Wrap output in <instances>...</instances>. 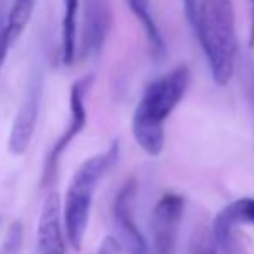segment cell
<instances>
[{"label":"cell","instance_id":"e0dca14e","mask_svg":"<svg viewBox=\"0 0 254 254\" xmlns=\"http://www.w3.org/2000/svg\"><path fill=\"white\" fill-rule=\"evenodd\" d=\"M185 12L190 21L192 26H195V21H197V9H199V0H184Z\"/></svg>","mask_w":254,"mask_h":254},{"label":"cell","instance_id":"8992f818","mask_svg":"<svg viewBox=\"0 0 254 254\" xmlns=\"http://www.w3.org/2000/svg\"><path fill=\"white\" fill-rule=\"evenodd\" d=\"M42 99V80L35 78L28 87L24 99L19 106L16 118H14L12 128L9 133V151L14 156H21L28 151L30 142L33 138L35 128H37L38 111H40Z\"/></svg>","mask_w":254,"mask_h":254},{"label":"cell","instance_id":"5bb4252c","mask_svg":"<svg viewBox=\"0 0 254 254\" xmlns=\"http://www.w3.org/2000/svg\"><path fill=\"white\" fill-rule=\"evenodd\" d=\"M21 246H23V225L16 221L10 225L9 232H7L5 241L0 248V254H19Z\"/></svg>","mask_w":254,"mask_h":254},{"label":"cell","instance_id":"2e32d148","mask_svg":"<svg viewBox=\"0 0 254 254\" xmlns=\"http://www.w3.org/2000/svg\"><path fill=\"white\" fill-rule=\"evenodd\" d=\"M121 242L116 237H106L102 241L101 248H99L97 254H121Z\"/></svg>","mask_w":254,"mask_h":254},{"label":"cell","instance_id":"30bf717a","mask_svg":"<svg viewBox=\"0 0 254 254\" xmlns=\"http://www.w3.org/2000/svg\"><path fill=\"white\" fill-rule=\"evenodd\" d=\"M111 23L109 2L107 0H88L87 21H85L83 51L85 56L97 54L102 49Z\"/></svg>","mask_w":254,"mask_h":254},{"label":"cell","instance_id":"52a82bcc","mask_svg":"<svg viewBox=\"0 0 254 254\" xmlns=\"http://www.w3.org/2000/svg\"><path fill=\"white\" fill-rule=\"evenodd\" d=\"M92 85V76L81 78V80L74 81L73 87L69 92V107H71V120L67 125L66 131L61 135V138L56 142V145L52 147L51 154H49L47 159V173L54 171L57 161H59L61 154L67 149V145L73 142V138L76 135L81 133V130L87 125V107H85V97H87V92Z\"/></svg>","mask_w":254,"mask_h":254},{"label":"cell","instance_id":"6da1fadb","mask_svg":"<svg viewBox=\"0 0 254 254\" xmlns=\"http://www.w3.org/2000/svg\"><path fill=\"white\" fill-rule=\"evenodd\" d=\"M190 83V69L185 64L151 81L137 104L131 131L137 144L149 156H159L164 149V123L184 99Z\"/></svg>","mask_w":254,"mask_h":254},{"label":"cell","instance_id":"ba28073f","mask_svg":"<svg viewBox=\"0 0 254 254\" xmlns=\"http://www.w3.org/2000/svg\"><path fill=\"white\" fill-rule=\"evenodd\" d=\"M241 225H254V197H241L225 206L216 214L211 232L214 241L223 254H234L232 248V234L235 227Z\"/></svg>","mask_w":254,"mask_h":254},{"label":"cell","instance_id":"9a60e30c","mask_svg":"<svg viewBox=\"0 0 254 254\" xmlns=\"http://www.w3.org/2000/svg\"><path fill=\"white\" fill-rule=\"evenodd\" d=\"M10 45H12V42H10V37H9V33H7L5 19L0 17V69H2L3 63H5V57H7V52H9Z\"/></svg>","mask_w":254,"mask_h":254},{"label":"cell","instance_id":"ac0fdd59","mask_svg":"<svg viewBox=\"0 0 254 254\" xmlns=\"http://www.w3.org/2000/svg\"><path fill=\"white\" fill-rule=\"evenodd\" d=\"M246 87H248V97H249V102H251V107H253V113H254V71L251 69L246 78Z\"/></svg>","mask_w":254,"mask_h":254},{"label":"cell","instance_id":"7a4b0ae2","mask_svg":"<svg viewBox=\"0 0 254 254\" xmlns=\"http://www.w3.org/2000/svg\"><path fill=\"white\" fill-rule=\"evenodd\" d=\"M194 30L202 45L214 83L225 87L234 76L237 57L232 0H199Z\"/></svg>","mask_w":254,"mask_h":254},{"label":"cell","instance_id":"4fadbf2b","mask_svg":"<svg viewBox=\"0 0 254 254\" xmlns=\"http://www.w3.org/2000/svg\"><path fill=\"white\" fill-rule=\"evenodd\" d=\"M35 3H37V0H14L12 7L5 17L7 33H9L12 44L21 35V31L26 28V24L30 23L35 10Z\"/></svg>","mask_w":254,"mask_h":254},{"label":"cell","instance_id":"9c48e42d","mask_svg":"<svg viewBox=\"0 0 254 254\" xmlns=\"http://www.w3.org/2000/svg\"><path fill=\"white\" fill-rule=\"evenodd\" d=\"M35 254H66V242L61 221V202L56 194L49 195L42 207Z\"/></svg>","mask_w":254,"mask_h":254},{"label":"cell","instance_id":"277c9868","mask_svg":"<svg viewBox=\"0 0 254 254\" xmlns=\"http://www.w3.org/2000/svg\"><path fill=\"white\" fill-rule=\"evenodd\" d=\"M184 211L185 199L180 194L170 192L156 202L151 218V254H175Z\"/></svg>","mask_w":254,"mask_h":254},{"label":"cell","instance_id":"8fae6325","mask_svg":"<svg viewBox=\"0 0 254 254\" xmlns=\"http://www.w3.org/2000/svg\"><path fill=\"white\" fill-rule=\"evenodd\" d=\"M127 5L130 7L131 14L137 17L138 23L144 28L152 57L154 59H164L166 57V42H164L163 33H161L159 26L152 16L151 0H127Z\"/></svg>","mask_w":254,"mask_h":254},{"label":"cell","instance_id":"d6986e66","mask_svg":"<svg viewBox=\"0 0 254 254\" xmlns=\"http://www.w3.org/2000/svg\"><path fill=\"white\" fill-rule=\"evenodd\" d=\"M251 2V21H249V38H248V47L249 51L254 49V0H249Z\"/></svg>","mask_w":254,"mask_h":254},{"label":"cell","instance_id":"7c38bea8","mask_svg":"<svg viewBox=\"0 0 254 254\" xmlns=\"http://www.w3.org/2000/svg\"><path fill=\"white\" fill-rule=\"evenodd\" d=\"M63 21H61V61L64 66H71L76 57V31H78V5L80 0H63Z\"/></svg>","mask_w":254,"mask_h":254},{"label":"cell","instance_id":"5b68a950","mask_svg":"<svg viewBox=\"0 0 254 254\" xmlns=\"http://www.w3.org/2000/svg\"><path fill=\"white\" fill-rule=\"evenodd\" d=\"M135 201H137V182L128 180L118 192L114 201V220L120 230V242L121 246H125L128 254H151L147 241L135 220Z\"/></svg>","mask_w":254,"mask_h":254},{"label":"cell","instance_id":"3957f363","mask_svg":"<svg viewBox=\"0 0 254 254\" xmlns=\"http://www.w3.org/2000/svg\"><path fill=\"white\" fill-rule=\"evenodd\" d=\"M118 157H120V144L113 142L104 152L95 154L88 157L83 164H80L71 178L63 207V216L66 239L74 251H80L83 246L95 189L104 175L116 164Z\"/></svg>","mask_w":254,"mask_h":254}]
</instances>
